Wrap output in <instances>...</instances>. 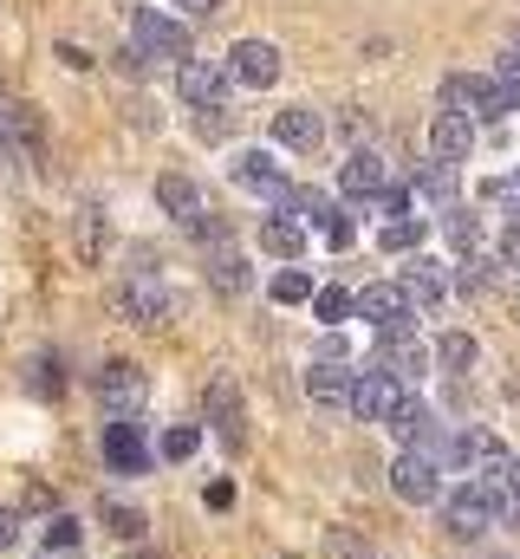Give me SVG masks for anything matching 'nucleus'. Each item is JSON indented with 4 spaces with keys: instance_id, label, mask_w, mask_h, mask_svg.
Segmentation results:
<instances>
[{
    "instance_id": "bb28decb",
    "label": "nucleus",
    "mask_w": 520,
    "mask_h": 559,
    "mask_svg": "<svg viewBox=\"0 0 520 559\" xmlns=\"http://www.w3.org/2000/svg\"><path fill=\"white\" fill-rule=\"evenodd\" d=\"M416 189L436 195V202H449V195H456V163H423V169H416Z\"/></svg>"
},
{
    "instance_id": "37998d69",
    "label": "nucleus",
    "mask_w": 520,
    "mask_h": 559,
    "mask_svg": "<svg viewBox=\"0 0 520 559\" xmlns=\"http://www.w3.org/2000/svg\"><path fill=\"white\" fill-rule=\"evenodd\" d=\"M182 13H196V20H209V13H222V0H176Z\"/></svg>"
},
{
    "instance_id": "58836bf2",
    "label": "nucleus",
    "mask_w": 520,
    "mask_h": 559,
    "mask_svg": "<svg viewBox=\"0 0 520 559\" xmlns=\"http://www.w3.org/2000/svg\"><path fill=\"white\" fill-rule=\"evenodd\" d=\"M72 540H79V521H72V514H59V521H52V527H46V554H52V547H59V554H66V547H72Z\"/></svg>"
},
{
    "instance_id": "f704fd0d",
    "label": "nucleus",
    "mask_w": 520,
    "mask_h": 559,
    "mask_svg": "<svg viewBox=\"0 0 520 559\" xmlns=\"http://www.w3.org/2000/svg\"><path fill=\"white\" fill-rule=\"evenodd\" d=\"M482 195H488V202H501V209L520 222V169H515V176H501V182H488Z\"/></svg>"
},
{
    "instance_id": "49530a36",
    "label": "nucleus",
    "mask_w": 520,
    "mask_h": 559,
    "mask_svg": "<svg viewBox=\"0 0 520 559\" xmlns=\"http://www.w3.org/2000/svg\"><path fill=\"white\" fill-rule=\"evenodd\" d=\"M0 138H7V105H0Z\"/></svg>"
},
{
    "instance_id": "6ab92c4d",
    "label": "nucleus",
    "mask_w": 520,
    "mask_h": 559,
    "mask_svg": "<svg viewBox=\"0 0 520 559\" xmlns=\"http://www.w3.org/2000/svg\"><path fill=\"white\" fill-rule=\"evenodd\" d=\"M339 182H345V195H385V156L378 150H352Z\"/></svg>"
},
{
    "instance_id": "9b49d317",
    "label": "nucleus",
    "mask_w": 520,
    "mask_h": 559,
    "mask_svg": "<svg viewBox=\"0 0 520 559\" xmlns=\"http://www.w3.org/2000/svg\"><path fill=\"white\" fill-rule=\"evenodd\" d=\"M228 169H235V182H241V189H255V195H267V202H286V195H293V182L280 176V163H273L267 150H241Z\"/></svg>"
},
{
    "instance_id": "dca6fc26",
    "label": "nucleus",
    "mask_w": 520,
    "mask_h": 559,
    "mask_svg": "<svg viewBox=\"0 0 520 559\" xmlns=\"http://www.w3.org/2000/svg\"><path fill=\"white\" fill-rule=\"evenodd\" d=\"M352 384H358V378H352L339 358H319V365L306 371V397L326 404V411H332V404H352Z\"/></svg>"
},
{
    "instance_id": "e433bc0d",
    "label": "nucleus",
    "mask_w": 520,
    "mask_h": 559,
    "mask_svg": "<svg viewBox=\"0 0 520 559\" xmlns=\"http://www.w3.org/2000/svg\"><path fill=\"white\" fill-rule=\"evenodd\" d=\"M105 527H111L118 540H137V534H143V514H137V508H105Z\"/></svg>"
},
{
    "instance_id": "a19ab883",
    "label": "nucleus",
    "mask_w": 520,
    "mask_h": 559,
    "mask_svg": "<svg viewBox=\"0 0 520 559\" xmlns=\"http://www.w3.org/2000/svg\"><path fill=\"white\" fill-rule=\"evenodd\" d=\"M196 131H202V138H228V111H222V105H209V111L196 118Z\"/></svg>"
},
{
    "instance_id": "c85d7f7f",
    "label": "nucleus",
    "mask_w": 520,
    "mask_h": 559,
    "mask_svg": "<svg viewBox=\"0 0 520 559\" xmlns=\"http://www.w3.org/2000/svg\"><path fill=\"white\" fill-rule=\"evenodd\" d=\"M449 241H456V248L475 261V254H482V222H475L469 209H449Z\"/></svg>"
},
{
    "instance_id": "0eeeda50",
    "label": "nucleus",
    "mask_w": 520,
    "mask_h": 559,
    "mask_svg": "<svg viewBox=\"0 0 520 559\" xmlns=\"http://www.w3.org/2000/svg\"><path fill=\"white\" fill-rule=\"evenodd\" d=\"M358 319H371V325H378V338H397V332H410L416 306H410V293H403V286H365V293H358Z\"/></svg>"
},
{
    "instance_id": "a878e982",
    "label": "nucleus",
    "mask_w": 520,
    "mask_h": 559,
    "mask_svg": "<svg viewBox=\"0 0 520 559\" xmlns=\"http://www.w3.org/2000/svg\"><path fill=\"white\" fill-rule=\"evenodd\" d=\"M436 365H442V371H469V365H475V338H469V332H442Z\"/></svg>"
},
{
    "instance_id": "20e7f679",
    "label": "nucleus",
    "mask_w": 520,
    "mask_h": 559,
    "mask_svg": "<svg viewBox=\"0 0 520 559\" xmlns=\"http://www.w3.org/2000/svg\"><path fill=\"white\" fill-rule=\"evenodd\" d=\"M410 404V391L390 378V371H358V384H352V417H365V423H390L397 411Z\"/></svg>"
},
{
    "instance_id": "f3484780",
    "label": "nucleus",
    "mask_w": 520,
    "mask_h": 559,
    "mask_svg": "<svg viewBox=\"0 0 520 559\" xmlns=\"http://www.w3.org/2000/svg\"><path fill=\"white\" fill-rule=\"evenodd\" d=\"M469 143H475V118L436 111V124H429V150H436V163H462V156H469Z\"/></svg>"
},
{
    "instance_id": "f257e3e1",
    "label": "nucleus",
    "mask_w": 520,
    "mask_h": 559,
    "mask_svg": "<svg viewBox=\"0 0 520 559\" xmlns=\"http://www.w3.org/2000/svg\"><path fill=\"white\" fill-rule=\"evenodd\" d=\"M495 514H501V495H495V488H482V481H462L456 495H442V521H449V534H456V540L488 534V527H495Z\"/></svg>"
},
{
    "instance_id": "423d86ee",
    "label": "nucleus",
    "mask_w": 520,
    "mask_h": 559,
    "mask_svg": "<svg viewBox=\"0 0 520 559\" xmlns=\"http://www.w3.org/2000/svg\"><path fill=\"white\" fill-rule=\"evenodd\" d=\"M202 404H209V423H215V436H222L228 449H248V411H241V391H235V378H209Z\"/></svg>"
},
{
    "instance_id": "b1692460",
    "label": "nucleus",
    "mask_w": 520,
    "mask_h": 559,
    "mask_svg": "<svg viewBox=\"0 0 520 559\" xmlns=\"http://www.w3.org/2000/svg\"><path fill=\"white\" fill-rule=\"evenodd\" d=\"M280 209H286V215H293V222H312V228H326V222H332V215H339V209H332V202H326V189H293V195H286V202H280Z\"/></svg>"
},
{
    "instance_id": "cd10ccee",
    "label": "nucleus",
    "mask_w": 520,
    "mask_h": 559,
    "mask_svg": "<svg viewBox=\"0 0 520 559\" xmlns=\"http://www.w3.org/2000/svg\"><path fill=\"white\" fill-rule=\"evenodd\" d=\"M98 215H105L98 202H85V209H79V254H85V261H98V254H105V228H98Z\"/></svg>"
},
{
    "instance_id": "a211bd4d",
    "label": "nucleus",
    "mask_w": 520,
    "mask_h": 559,
    "mask_svg": "<svg viewBox=\"0 0 520 559\" xmlns=\"http://www.w3.org/2000/svg\"><path fill=\"white\" fill-rule=\"evenodd\" d=\"M403 293H410V306L416 312H429V306H442V293H449V274H442V261H410V274H403Z\"/></svg>"
},
{
    "instance_id": "72a5a7b5",
    "label": "nucleus",
    "mask_w": 520,
    "mask_h": 559,
    "mask_svg": "<svg viewBox=\"0 0 520 559\" xmlns=\"http://www.w3.org/2000/svg\"><path fill=\"white\" fill-rule=\"evenodd\" d=\"M456 286H462V293H469V299H482V293H488V286H495V267H488V261H482V254H475V261H462V274H456Z\"/></svg>"
},
{
    "instance_id": "7ed1b4c3",
    "label": "nucleus",
    "mask_w": 520,
    "mask_h": 559,
    "mask_svg": "<svg viewBox=\"0 0 520 559\" xmlns=\"http://www.w3.org/2000/svg\"><path fill=\"white\" fill-rule=\"evenodd\" d=\"M111 306L125 312L130 325H143V332H156L163 319H169V293H163V280L156 274H130L118 293H111Z\"/></svg>"
},
{
    "instance_id": "2eb2a0df",
    "label": "nucleus",
    "mask_w": 520,
    "mask_h": 559,
    "mask_svg": "<svg viewBox=\"0 0 520 559\" xmlns=\"http://www.w3.org/2000/svg\"><path fill=\"white\" fill-rule=\"evenodd\" d=\"M105 462L111 468H125V475H143L150 468V449H143V436H137V423H105Z\"/></svg>"
},
{
    "instance_id": "4be33fe9",
    "label": "nucleus",
    "mask_w": 520,
    "mask_h": 559,
    "mask_svg": "<svg viewBox=\"0 0 520 559\" xmlns=\"http://www.w3.org/2000/svg\"><path fill=\"white\" fill-rule=\"evenodd\" d=\"M260 248L280 254V261H293V254L306 248V228H299L293 215H267V222H260Z\"/></svg>"
},
{
    "instance_id": "39448f33",
    "label": "nucleus",
    "mask_w": 520,
    "mask_h": 559,
    "mask_svg": "<svg viewBox=\"0 0 520 559\" xmlns=\"http://www.w3.org/2000/svg\"><path fill=\"white\" fill-rule=\"evenodd\" d=\"M390 488H397V501H410V508H429V501H442V468H436L429 455L403 449V455L390 462Z\"/></svg>"
},
{
    "instance_id": "5701e85b",
    "label": "nucleus",
    "mask_w": 520,
    "mask_h": 559,
    "mask_svg": "<svg viewBox=\"0 0 520 559\" xmlns=\"http://www.w3.org/2000/svg\"><path fill=\"white\" fill-rule=\"evenodd\" d=\"M390 436H397L403 449H423V442L436 436V417H429V404H416V397H410V404L390 417Z\"/></svg>"
},
{
    "instance_id": "a18cd8bd",
    "label": "nucleus",
    "mask_w": 520,
    "mask_h": 559,
    "mask_svg": "<svg viewBox=\"0 0 520 559\" xmlns=\"http://www.w3.org/2000/svg\"><path fill=\"white\" fill-rule=\"evenodd\" d=\"M501 254H508V261H515V267H520V222H515V228H508V241H501Z\"/></svg>"
},
{
    "instance_id": "f03ea898",
    "label": "nucleus",
    "mask_w": 520,
    "mask_h": 559,
    "mask_svg": "<svg viewBox=\"0 0 520 559\" xmlns=\"http://www.w3.org/2000/svg\"><path fill=\"white\" fill-rule=\"evenodd\" d=\"M130 52L143 59V66H156V59H189V33L176 26V20H163V13H137V26H130Z\"/></svg>"
},
{
    "instance_id": "2f4dec72",
    "label": "nucleus",
    "mask_w": 520,
    "mask_h": 559,
    "mask_svg": "<svg viewBox=\"0 0 520 559\" xmlns=\"http://www.w3.org/2000/svg\"><path fill=\"white\" fill-rule=\"evenodd\" d=\"M416 241H423V222H416V215H403V222H390L385 235H378V248H390V254H410Z\"/></svg>"
},
{
    "instance_id": "c03bdc74",
    "label": "nucleus",
    "mask_w": 520,
    "mask_h": 559,
    "mask_svg": "<svg viewBox=\"0 0 520 559\" xmlns=\"http://www.w3.org/2000/svg\"><path fill=\"white\" fill-rule=\"evenodd\" d=\"M13 534H20V521H13V514H7V508H0V554H7V547H13Z\"/></svg>"
},
{
    "instance_id": "393cba45",
    "label": "nucleus",
    "mask_w": 520,
    "mask_h": 559,
    "mask_svg": "<svg viewBox=\"0 0 520 559\" xmlns=\"http://www.w3.org/2000/svg\"><path fill=\"white\" fill-rule=\"evenodd\" d=\"M312 312H319L326 325H339V319H352V312H358V299H352L345 286H319V293H312Z\"/></svg>"
},
{
    "instance_id": "aec40b11",
    "label": "nucleus",
    "mask_w": 520,
    "mask_h": 559,
    "mask_svg": "<svg viewBox=\"0 0 520 559\" xmlns=\"http://www.w3.org/2000/svg\"><path fill=\"white\" fill-rule=\"evenodd\" d=\"M482 98H488V79H469V72L442 79V111H456V118H475V124H482Z\"/></svg>"
},
{
    "instance_id": "f8f14e48",
    "label": "nucleus",
    "mask_w": 520,
    "mask_h": 559,
    "mask_svg": "<svg viewBox=\"0 0 520 559\" xmlns=\"http://www.w3.org/2000/svg\"><path fill=\"white\" fill-rule=\"evenodd\" d=\"M228 72H235V85H255V92H267V85L280 79V52H273L267 39H241V46L228 52Z\"/></svg>"
},
{
    "instance_id": "6e6552de",
    "label": "nucleus",
    "mask_w": 520,
    "mask_h": 559,
    "mask_svg": "<svg viewBox=\"0 0 520 559\" xmlns=\"http://www.w3.org/2000/svg\"><path fill=\"white\" fill-rule=\"evenodd\" d=\"M143 397H150V378H143V365L118 358V365H105V371H98V404H105L111 417H130Z\"/></svg>"
},
{
    "instance_id": "1a4fd4ad",
    "label": "nucleus",
    "mask_w": 520,
    "mask_h": 559,
    "mask_svg": "<svg viewBox=\"0 0 520 559\" xmlns=\"http://www.w3.org/2000/svg\"><path fill=\"white\" fill-rule=\"evenodd\" d=\"M228 79H235V72H228V59H182V66H176L182 98H189V105H202V111H209V105H222Z\"/></svg>"
},
{
    "instance_id": "ddd939ff",
    "label": "nucleus",
    "mask_w": 520,
    "mask_h": 559,
    "mask_svg": "<svg viewBox=\"0 0 520 559\" xmlns=\"http://www.w3.org/2000/svg\"><path fill=\"white\" fill-rule=\"evenodd\" d=\"M371 365L403 384V378H423V371H429V352H423L410 332H397V338H378V358H371Z\"/></svg>"
},
{
    "instance_id": "412c9836",
    "label": "nucleus",
    "mask_w": 520,
    "mask_h": 559,
    "mask_svg": "<svg viewBox=\"0 0 520 559\" xmlns=\"http://www.w3.org/2000/svg\"><path fill=\"white\" fill-rule=\"evenodd\" d=\"M209 280L222 286V293H248V261H241V248H228V241H215L209 248Z\"/></svg>"
},
{
    "instance_id": "473e14b6",
    "label": "nucleus",
    "mask_w": 520,
    "mask_h": 559,
    "mask_svg": "<svg viewBox=\"0 0 520 559\" xmlns=\"http://www.w3.org/2000/svg\"><path fill=\"white\" fill-rule=\"evenodd\" d=\"M196 449H202V429H196V423H176V429L163 436V455H169V462H189Z\"/></svg>"
},
{
    "instance_id": "7c9ffc66",
    "label": "nucleus",
    "mask_w": 520,
    "mask_h": 559,
    "mask_svg": "<svg viewBox=\"0 0 520 559\" xmlns=\"http://www.w3.org/2000/svg\"><path fill=\"white\" fill-rule=\"evenodd\" d=\"M326 559H378L352 527H326Z\"/></svg>"
},
{
    "instance_id": "4468645a",
    "label": "nucleus",
    "mask_w": 520,
    "mask_h": 559,
    "mask_svg": "<svg viewBox=\"0 0 520 559\" xmlns=\"http://www.w3.org/2000/svg\"><path fill=\"white\" fill-rule=\"evenodd\" d=\"M273 138L286 143V150H319L326 118H319L312 105H286V111H273Z\"/></svg>"
},
{
    "instance_id": "79ce46f5",
    "label": "nucleus",
    "mask_w": 520,
    "mask_h": 559,
    "mask_svg": "<svg viewBox=\"0 0 520 559\" xmlns=\"http://www.w3.org/2000/svg\"><path fill=\"white\" fill-rule=\"evenodd\" d=\"M495 79H508V85H520V33L508 39V52H501V72Z\"/></svg>"
},
{
    "instance_id": "c756f323",
    "label": "nucleus",
    "mask_w": 520,
    "mask_h": 559,
    "mask_svg": "<svg viewBox=\"0 0 520 559\" xmlns=\"http://www.w3.org/2000/svg\"><path fill=\"white\" fill-rule=\"evenodd\" d=\"M312 293H319V286H312V280L299 274V267H286V274H273V299H280V306H306Z\"/></svg>"
},
{
    "instance_id": "4c0bfd02",
    "label": "nucleus",
    "mask_w": 520,
    "mask_h": 559,
    "mask_svg": "<svg viewBox=\"0 0 520 559\" xmlns=\"http://www.w3.org/2000/svg\"><path fill=\"white\" fill-rule=\"evenodd\" d=\"M319 235H326V248H352V241H358V228H352V215H332V222H326Z\"/></svg>"
},
{
    "instance_id": "c9c22d12",
    "label": "nucleus",
    "mask_w": 520,
    "mask_h": 559,
    "mask_svg": "<svg viewBox=\"0 0 520 559\" xmlns=\"http://www.w3.org/2000/svg\"><path fill=\"white\" fill-rule=\"evenodd\" d=\"M495 495H501V514H508V521H520V462H508V468H501V488H495Z\"/></svg>"
},
{
    "instance_id": "9d476101",
    "label": "nucleus",
    "mask_w": 520,
    "mask_h": 559,
    "mask_svg": "<svg viewBox=\"0 0 520 559\" xmlns=\"http://www.w3.org/2000/svg\"><path fill=\"white\" fill-rule=\"evenodd\" d=\"M156 202H163V209H169V215H176L189 235H202V228L215 222V209L202 202V189H196L189 176H163V182H156Z\"/></svg>"
},
{
    "instance_id": "ea45409f",
    "label": "nucleus",
    "mask_w": 520,
    "mask_h": 559,
    "mask_svg": "<svg viewBox=\"0 0 520 559\" xmlns=\"http://www.w3.org/2000/svg\"><path fill=\"white\" fill-rule=\"evenodd\" d=\"M33 391H39V397H46V391L59 397V391H66V378H59V365H46V358H39V365H33Z\"/></svg>"
}]
</instances>
